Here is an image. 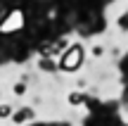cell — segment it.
I'll return each mask as SVG.
<instances>
[{
    "instance_id": "1",
    "label": "cell",
    "mask_w": 128,
    "mask_h": 126,
    "mask_svg": "<svg viewBox=\"0 0 128 126\" xmlns=\"http://www.w3.org/2000/svg\"><path fill=\"white\" fill-rule=\"evenodd\" d=\"M83 57H86L83 45H81V43H71V45H69L66 50L60 55L57 69L64 71V74H74V71H78V69L83 67Z\"/></svg>"
},
{
    "instance_id": "2",
    "label": "cell",
    "mask_w": 128,
    "mask_h": 126,
    "mask_svg": "<svg viewBox=\"0 0 128 126\" xmlns=\"http://www.w3.org/2000/svg\"><path fill=\"white\" fill-rule=\"evenodd\" d=\"M24 29V12L22 10H12L7 12V17L0 19V33L7 36V33H14V31H22Z\"/></svg>"
},
{
    "instance_id": "3",
    "label": "cell",
    "mask_w": 128,
    "mask_h": 126,
    "mask_svg": "<svg viewBox=\"0 0 128 126\" xmlns=\"http://www.w3.org/2000/svg\"><path fill=\"white\" fill-rule=\"evenodd\" d=\"M36 119H38V112H36V109H31V107H19V109H14V112H12L10 121H12L14 126H24V124H28V121H36Z\"/></svg>"
},
{
    "instance_id": "4",
    "label": "cell",
    "mask_w": 128,
    "mask_h": 126,
    "mask_svg": "<svg viewBox=\"0 0 128 126\" xmlns=\"http://www.w3.org/2000/svg\"><path fill=\"white\" fill-rule=\"evenodd\" d=\"M66 105L69 107H83L86 105V95L81 90H71V93H66Z\"/></svg>"
},
{
    "instance_id": "5",
    "label": "cell",
    "mask_w": 128,
    "mask_h": 126,
    "mask_svg": "<svg viewBox=\"0 0 128 126\" xmlns=\"http://www.w3.org/2000/svg\"><path fill=\"white\" fill-rule=\"evenodd\" d=\"M36 69L38 71H45V74H55V71H57V62H52L50 57H40V60L36 62Z\"/></svg>"
},
{
    "instance_id": "6",
    "label": "cell",
    "mask_w": 128,
    "mask_h": 126,
    "mask_svg": "<svg viewBox=\"0 0 128 126\" xmlns=\"http://www.w3.org/2000/svg\"><path fill=\"white\" fill-rule=\"evenodd\" d=\"M14 112V102H10V100H2L0 102V119H10Z\"/></svg>"
},
{
    "instance_id": "7",
    "label": "cell",
    "mask_w": 128,
    "mask_h": 126,
    "mask_svg": "<svg viewBox=\"0 0 128 126\" xmlns=\"http://www.w3.org/2000/svg\"><path fill=\"white\" fill-rule=\"evenodd\" d=\"M26 88H28L26 81H22V79L12 83V93H14V95H24V93H26Z\"/></svg>"
},
{
    "instance_id": "8",
    "label": "cell",
    "mask_w": 128,
    "mask_h": 126,
    "mask_svg": "<svg viewBox=\"0 0 128 126\" xmlns=\"http://www.w3.org/2000/svg\"><path fill=\"white\" fill-rule=\"evenodd\" d=\"M90 55L92 57H102L104 55V45H102V43H92L90 45Z\"/></svg>"
},
{
    "instance_id": "9",
    "label": "cell",
    "mask_w": 128,
    "mask_h": 126,
    "mask_svg": "<svg viewBox=\"0 0 128 126\" xmlns=\"http://www.w3.org/2000/svg\"><path fill=\"white\" fill-rule=\"evenodd\" d=\"M119 29H121V31H128V12L121 14V19H119Z\"/></svg>"
},
{
    "instance_id": "10",
    "label": "cell",
    "mask_w": 128,
    "mask_h": 126,
    "mask_svg": "<svg viewBox=\"0 0 128 126\" xmlns=\"http://www.w3.org/2000/svg\"><path fill=\"white\" fill-rule=\"evenodd\" d=\"M0 102H2V90H0Z\"/></svg>"
},
{
    "instance_id": "11",
    "label": "cell",
    "mask_w": 128,
    "mask_h": 126,
    "mask_svg": "<svg viewBox=\"0 0 128 126\" xmlns=\"http://www.w3.org/2000/svg\"><path fill=\"white\" fill-rule=\"evenodd\" d=\"M119 126H126V124H119Z\"/></svg>"
}]
</instances>
